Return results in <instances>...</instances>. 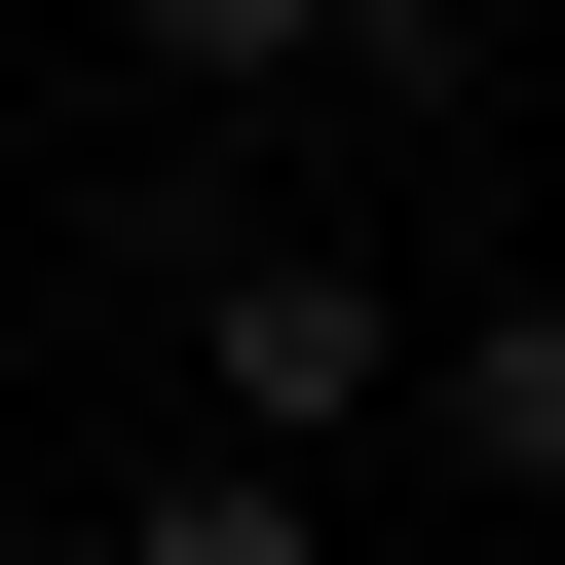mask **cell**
<instances>
[{
  "label": "cell",
  "mask_w": 565,
  "mask_h": 565,
  "mask_svg": "<svg viewBox=\"0 0 565 565\" xmlns=\"http://www.w3.org/2000/svg\"><path fill=\"white\" fill-rule=\"evenodd\" d=\"M189 377H226V452H340V415H415V302L340 226H189Z\"/></svg>",
  "instance_id": "obj_1"
},
{
  "label": "cell",
  "mask_w": 565,
  "mask_h": 565,
  "mask_svg": "<svg viewBox=\"0 0 565 565\" xmlns=\"http://www.w3.org/2000/svg\"><path fill=\"white\" fill-rule=\"evenodd\" d=\"M114 39H151V76L226 114V76H340V0H114Z\"/></svg>",
  "instance_id": "obj_4"
},
{
  "label": "cell",
  "mask_w": 565,
  "mask_h": 565,
  "mask_svg": "<svg viewBox=\"0 0 565 565\" xmlns=\"http://www.w3.org/2000/svg\"><path fill=\"white\" fill-rule=\"evenodd\" d=\"M340 114H490V0H340Z\"/></svg>",
  "instance_id": "obj_5"
},
{
  "label": "cell",
  "mask_w": 565,
  "mask_h": 565,
  "mask_svg": "<svg viewBox=\"0 0 565 565\" xmlns=\"http://www.w3.org/2000/svg\"><path fill=\"white\" fill-rule=\"evenodd\" d=\"M114 565H340V527H302V452H189V490H151Z\"/></svg>",
  "instance_id": "obj_3"
},
{
  "label": "cell",
  "mask_w": 565,
  "mask_h": 565,
  "mask_svg": "<svg viewBox=\"0 0 565 565\" xmlns=\"http://www.w3.org/2000/svg\"><path fill=\"white\" fill-rule=\"evenodd\" d=\"M415 415H452V490H527V527H565V264H527V302H452V340H415Z\"/></svg>",
  "instance_id": "obj_2"
}]
</instances>
